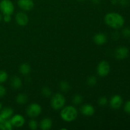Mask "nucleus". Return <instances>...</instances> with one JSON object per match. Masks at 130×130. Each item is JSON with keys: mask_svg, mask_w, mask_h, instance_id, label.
<instances>
[{"mask_svg": "<svg viewBox=\"0 0 130 130\" xmlns=\"http://www.w3.org/2000/svg\"><path fill=\"white\" fill-rule=\"evenodd\" d=\"M104 22L110 27L114 29H119L123 27L125 20L124 18L118 13L109 12L104 17Z\"/></svg>", "mask_w": 130, "mask_h": 130, "instance_id": "f257e3e1", "label": "nucleus"}, {"mask_svg": "<svg viewBox=\"0 0 130 130\" xmlns=\"http://www.w3.org/2000/svg\"><path fill=\"white\" fill-rule=\"evenodd\" d=\"M77 116V110L72 105L63 107L60 111V118L62 120L67 123H71L76 120Z\"/></svg>", "mask_w": 130, "mask_h": 130, "instance_id": "f03ea898", "label": "nucleus"}, {"mask_svg": "<svg viewBox=\"0 0 130 130\" xmlns=\"http://www.w3.org/2000/svg\"><path fill=\"white\" fill-rule=\"evenodd\" d=\"M66 101L64 95L60 93H57L53 95L51 99V106L55 110H59L64 107Z\"/></svg>", "mask_w": 130, "mask_h": 130, "instance_id": "7ed1b4c3", "label": "nucleus"}, {"mask_svg": "<svg viewBox=\"0 0 130 130\" xmlns=\"http://www.w3.org/2000/svg\"><path fill=\"white\" fill-rule=\"evenodd\" d=\"M0 11L3 15H11L15 11V6L10 0H1L0 1Z\"/></svg>", "mask_w": 130, "mask_h": 130, "instance_id": "20e7f679", "label": "nucleus"}, {"mask_svg": "<svg viewBox=\"0 0 130 130\" xmlns=\"http://www.w3.org/2000/svg\"><path fill=\"white\" fill-rule=\"evenodd\" d=\"M42 112V108L39 104L32 103L26 109V114L31 118H37L41 114Z\"/></svg>", "mask_w": 130, "mask_h": 130, "instance_id": "39448f33", "label": "nucleus"}, {"mask_svg": "<svg viewBox=\"0 0 130 130\" xmlns=\"http://www.w3.org/2000/svg\"><path fill=\"white\" fill-rule=\"evenodd\" d=\"M96 72L100 77H105L108 76L110 72V66L109 62L105 60L101 61L98 65Z\"/></svg>", "mask_w": 130, "mask_h": 130, "instance_id": "423d86ee", "label": "nucleus"}, {"mask_svg": "<svg viewBox=\"0 0 130 130\" xmlns=\"http://www.w3.org/2000/svg\"><path fill=\"white\" fill-rule=\"evenodd\" d=\"M13 126L15 128H21L25 124V118L21 114H15L10 119Z\"/></svg>", "mask_w": 130, "mask_h": 130, "instance_id": "0eeeda50", "label": "nucleus"}, {"mask_svg": "<svg viewBox=\"0 0 130 130\" xmlns=\"http://www.w3.org/2000/svg\"><path fill=\"white\" fill-rule=\"evenodd\" d=\"M14 110L12 108L7 107L1 109L0 111V123L8 120L13 115Z\"/></svg>", "mask_w": 130, "mask_h": 130, "instance_id": "6e6552de", "label": "nucleus"}, {"mask_svg": "<svg viewBox=\"0 0 130 130\" xmlns=\"http://www.w3.org/2000/svg\"><path fill=\"white\" fill-rule=\"evenodd\" d=\"M129 55V50L125 46L118 47L114 52V56L118 60H123L127 58Z\"/></svg>", "mask_w": 130, "mask_h": 130, "instance_id": "1a4fd4ad", "label": "nucleus"}, {"mask_svg": "<svg viewBox=\"0 0 130 130\" xmlns=\"http://www.w3.org/2000/svg\"><path fill=\"white\" fill-rule=\"evenodd\" d=\"M29 17L27 15L22 11L18 12L15 15V21L20 26H25L29 22Z\"/></svg>", "mask_w": 130, "mask_h": 130, "instance_id": "9d476101", "label": "nucleus"}, {"mask_svg": "<svg viewBox=\"0 0 130 130\" xmlns=\"http://www.w3.org/2000/svg\"><path fill=\"white\" fill-rule=\"evenodd\" d=\"M17 5L21 10L25 11H30L34 6L32 0H18Z\"/></svg>", "mask_w": 130, "mask_h": 130, "instance_id": "9b49d317", "label": "nucleus"}, {"mask_svg": "<svg viewBox=\"0 0 130 130\" xmlns=\"http://www.w3.org/2000/svg\"><path fill=\"white\" fill-rule=\"evenodd\" d=\"M110 107L114 109H118L123 105V99L119 95H115L110 99L109 101Z\"/></svg>", "mask_w": 130, "mask_h": 130, "instance_id": "f8f14e48", "label": "nucleus"}, {"mask_svg": "<svg viewBox=\"0 0 130 130\" xmlns=\"http://www.w3.org/2000/svg\"><path fill=\"white\" fill-rule=\"evenodd\" d=\"M80 111L81 113L83 116L86 117H90L92 116L94 114H95V108L92 105L89 104H85V105H83L81 107V109H80Z\"/></svg>", "mask_w": 130, "mask_h": 130, "instance_id": "ddd939ff", "label": "nucleus"}, {"mask_svg": "<svg viewBox=\"0 0 130 130\" xmlns=\"http://www.w3.org/2000/svg\"><path fill=\"white\" fill-rule=\"evenodd\" d=\"M93 42L97 45H104L107 41V37L104 33L100 32L94 36Z\"/></svg>", "mask_w": 130, "mask_h": 130, "instance_id": "4468645a", "label": "nucleus"}, {"mask_svg": "<svg viewBox=\"0 0 130 130\" xmlns=\"http://www.w3.org/2000/svg\"><path fill=\"white\" fill-rule=\"evenodd\" d=\"M53 125V121L49 118H43L40 122L39 126L42 130H49L52 128Z\"/></svg>", "mask_w": 130, "mask_h": 130, "instance_id": "2eb2a0df", "label": "nucleus"}, {"mask_svg": "<svg viewBox=\"0 0 130 130\" xmlns=\"http://www.w3.org/2000/svg\"><path fill=\"white\" fill-rule=\"evenodd\" d=\"M10 85L13 89H19L22 85L21 79L18 76H13L10 80Z\"/></svg>", "mask_w": 130, "mask_h": 130, "instance_id": "dca6fc26", "label": "nucleus"}, {"mask_svg": "<svg viewBox=\"0 0 130 130\" xmlns=\"http://www.w3.org/2000/svg\"><path fill=\"white\" fill-rule=\"evenodd\" d=\"M30 66L27 63H23L19 67V71L23 76H27L30 72Z\"/></svg>", "mask_w": 130, "mask_h": 130, "instance_id": "f3484780", "label": "nucleus"}, {"mask_svg": "<svg viewBox=\"0 0 130 130\" xmlns=\"http://www.w3.org/2000/svg\"><path fill=\"white\" fill-rule=\"evenodd\" d=\"M15 100L18 104L23 105L27 102V96L24 93H19L17 95Z\"/></svg>", "mask_w": 130, "mask_h": 130, "instance_id": "a211bd4d", "label": "nucleus"}, {"mask_svg": "<svg viewBox=\"0 0 130 130\" xmlns=\"http://www.w3.org/2000/svg\"><path fill=\"white\" fill-rule=\"evenodd\" d=\"M13 125L11 124L10 119L6 120L3 123H0V130H11L13 129Z\"/></svg>", "mask_w": 130, "mask_h": 130, "instance_id": "6ab92c4d", "label": "nucleus"}, {"mask_svg": "<svg viewBox=\"0 0 130 130\" xmlns=\"http://www.w3.org/2000/svg\"><path fill=\"white\" fill-rule=\"evenodd\" d=\"M59 88L61 91H63V92H67V91H69L71 86H70L69 83H67V81H62L59 84Z\"/></svg>", "mask_w": 130, "mask_h": 130, "instance_id": "aec40b11", "label": "nucleus"}, {"mask_svg": "<svg viewBox=\"0 0 130 130\" xmlns=\"http://www.w3.org/2000/svg\"><path fill=\"white\" fill-rule=\"evenodd\" d=\"M83 96L81 95L77 94V95H74V96L72 97V104L74 105H78L83 102Z\"/></svg>", "mask_w": 130, "mask_h": 130, "instance_id": "412c9836", "label": "nucleus"}, {"mask_svg": "<svg viewBox=\"0 0 130 130\" xmlns=\"http://www.w3.org/2000/svg\"><path fill=\"white\" fill-rule=\"evenodd\" d=\"M8 75L7 72L6 71L1 70L0 71V84L6 82L8 79Z\"/></svg>", "mask_w": 130, "mask_h": 130, "instance_id": "4be33fe9", "label": "nucleus"}, {"mask_svg": "<svg viewBox=\"0 0 130 130\" xmlns=\"http://www.w3.org/2000/svg\"><path fill=\"white\" fill-rule=\"evenodd\" d=\"M41 94L44 97L48 98L52 95V91L48 87H44L41 90Z\"/></svg>", "mask_w": 130, "mask_h": 130, "instance_id": "5701e85b", "label": "nucleus"}, {"mask_svg": "<svg viewBox=\"0 0 130 130\" xmlns=\"http://www.w3.org/2000/svg\"><path fill=\"white\" fill-rule=\"evenodd\" d=\"M28 126H29V128L32 130H36L38 129V123L34 119H31V120L29 121V123H28Z\"/></svg>", "mask_w": 130, "mask_h": 130, "instance_id": "b1692460", "label": "nucleus"}, {"mask_svg": "<svg viewBox=\"0 0 130 130\" xmlns=\"http://www.w3.org/2000/svg\"><path fill=\"white\" fill-rule=\"evenodd\" d=\"M97 83V79L95 76H90L87 79V84L90 86H93L96 85Z\"/></svg>", "mask_w": 130, "mask_h": 130, "instance_id": "393cba45", "label": "nucleus"}, {"mask_svg": "<svg viewBox=\"0 0 130 130\" xmlns=\"http://www.w3.org/2000/svg\"><path fill=\"white\" fill-rule=\"evenodd\" d=\"M98 103L100 106H105L108 104V99L105 96H102L99 99Z\"/></svg>", "mask_w": 130, "mask_h": 130, "instance_id": "a878e982", "label": "nucleus"}, {"mask_svg": "<svg viewBox=\"0 0 130 130\" xmlns=\"http://www.w3.org/2000/svg\"><path fill=\"white\" fill-rule=\"evenodd\" d=\"M122 34L124 38L130 39V28H124L122 31Z\"/></svg>", "mask_w": 130, "mask_h": 130, "instance_id": "bb28decb", "label": "nucleus"}, {"mask_svg": "<svg viewBox=\"0 0 130 130\" xmlns=\"http://www.w3.org/2000/svg\"><path fill=\"white\" fill-rule=\"evenodd\" d=\"M124 110L126 113L130 114V100H128L124 105Z\"/></svg>", "mask_w": 130, "mask_h": 130, "instance_id": "cd10ccee", "label": "nucleus"}, {"mask_svg": "<svg viewBox=\"0 0 130 130\" xmlns=\"http://www.w3.org/2000/svg\"><path fill=\"white\" fill-rule=\"evenodd\" d=\"M6 90L3 85H0V98L3 97L6 95Z\"/></svg>", "mask_w": 130, "mask_h": 130, "instance_id": "c85d7f7f", "label": "nucleus"}, {"mask_svg": "<svg viewBox=\"0 0 130 130\" xmlns=\"http://www.w3.org/2000/svg\"><path fill=\"white\" fill-rule=\"evenodd\" d=\"M3 20H4V22L6 23L10 22L11 20V17L10 15H3Z\"/></svg>", "mask_w": 130, "mask_h": 130, "instance_id": "c756f323", "label": "nucleus"}, {"mask_svg": "<svg viewBox=\"0 0 130 130\" xmlns=\"http://www.w3.org/2000/svg\"><path fill=\"white\" fill-rule=\"evenodd\" d=\"M118 3L120 4L121 5H122V6H126L128 3L127 0H118Z\"/></svg>", "mask_w": 130, "mask_h": 130, "instance_id": "7c9ffc66", "label": "nucleus"}, {"mask_svg": "<svg viewBox=\"0 0 130 130\" xmlns=\"http://www.w3.org/2000/svg\"><path fill=\"white\" fill-rule=\"evenodd\" d=\"M91 1H92V2L94 4H99L100 3L101 0H91Z\"/></svg>", "mask_w": 130, "mask_h": 130, "instance_id": "2f4dec72", "label": "nucleus"}, {"mask_svg": "<svg viewBox=\"0 0 130 130\" xmlns=\"http://www.w3.org/2000/svg\"><path fill=\"white\" fill-rule=\"evenodd\" d=\"M3 20V16L1 13H0V22H1V20Z\"/></svg>", "mask_w": 130, "mask_h": 130, "instance_id": "473e14b6", "label": "nucleus"}, {"mask_svg": "<svg viewBox=\"0 0 130 130\" xmlns=\"http://www.w3.org/2000/svg\"><path fill=\"white\" fill-rule=\"evenodd\" d=\"M3 109V107H2V104H1V102H0V111L1 110V109Z\"/></svg>", "mask_w": 130, "mask_h": 130, "instance_id": "72a5a7b5", "label": "nucleus"}, {"mask_svg": "<svg viewBox=\"0 0 130 130\" xmlns=\"http://www.w3.org/2000/svg\"><path fill=\"white\" fill-rule=\"evenodd\" d=\"M78 1H85V0H78Z\"/></svg>", "mask_w": 130, "mask_h": 130, "instance_id": "f704fd0d", "label": "nucleus"}, {"mask_svg": "<svg viewBox=\"0 0 130 130\" xmlns=\"http://www.w3.org/2000/svg\"><path fill=\"white\" fill-rule=\"evenodd\" d=\"M0 59H1V57H0Z\"/></svg>", "mask_w": 130, "mask_h": 130, "instance_id": "c9c22d12", "label": "nucleus"}, {"mask_svg": "<svg viewBox=\"0 0 130 130\" xmlns=\"http://www.w3.org/2000/svg\"><path fill=\"white\" fill-rule=\"evenodd\" d=\"M129 1H130V0H129Z\"/></svg>", "mask_w": 130, "mask_h": 130, "instance_id": "e433bc0d", "label": "nucleus"}]
</instances>
